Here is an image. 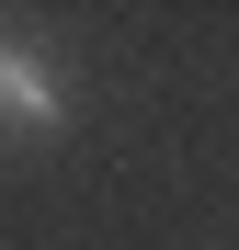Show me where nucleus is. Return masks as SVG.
I'll return each instance as SVG.
<instances>
[{"label":"nucleus","mask_w":239,"mask_h":250,"mask_svg":"<svg viewBox=\"0 0 239 250\" xmlns=\"http://www.w3.org/2000/svg\"><path fill=\"white\" fill-rule=\"evenodd\" d=\"M68 137V68L34 34H0V148H57Z\"/></svg>","instance_id":"obj_1"}]
</instances>
